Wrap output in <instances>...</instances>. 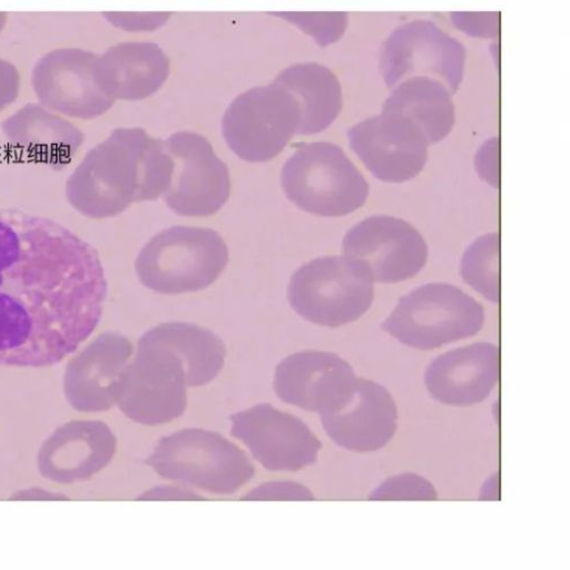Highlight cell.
I'll use <instances>...</instances> for the list:
<instances>
[{
  "instance_id": "20",
  "label": "cell",
  "mask_w": 570,
  "mask_h": 570,
  "mask_svg": "<svg viewBox=\"0 0 570 570\" xmlns=\"http://www.w3.org/2000/svg\"><path fill=\"white\" fill-rule=\"evenodd\" d=\"M3 130L13 146L55 168L66 167L83 141L71 122L37 105L7 119Z\"/></svg>"
},
{
  "instance_id": "9",
  "label": "cell",
  "mask_w": 570,
  "mask_h": 570,
  "mask_svg": "<svg viewBox=\"0 0 570 570\" xmlns=\"http://www.w3.org/2000/svg\"><path fill=\"white\" fill-rule=\"evenodd\" d=\"M465 47L436 23L415 20L396 28L383 43L379 67L394 88L415 76L440 80L454 95L464 78Z\"/></svg>"
},
{
  "instance_id": "13",
  "label": "cell",
  "mask_w": 570,
  "mask_h": 570,
  "mask_svg": "<svg viewBox=\"0 0 570 570\" xmlns=\"http://www.w3.org/2000/svg\"><path fill=\"white\" fill-rule=\"evenodd\" d=\"M186 382L180 363L168 352L139 340L135 362L119 386V404L134 421L158 425L186 410Z\"/></svg>"
},
{
  "instance_id": "30",
  "label": "cell",
  "mask_w": 570,
  "mask_h": 570,
  "mask_svg": "<svg viewBox=\"0 0 570 570\" xmlns=\"http://www.w3.org/2000/svg\"><path fill=\"white\" fill-rule=\"evenodd\" d=\"M7 23H8V14L4 12H0V33L3 32Z\"/></svg>"
},
{
  "instance_id": "24",
  "label": "cell",
  "mask_w": 570,
  "mask_h": 570,
  "mask_svg": "<svg viewBox=\"0 0 570 570\" xmlns=\"http://www.w3.org/2000/svg\"><path fill=\"white\" fill-rule=\"evenodd\" d=\"M461 274L470 287L491 303L499 304L500 284V235L481 236L465 252Z\"/></svg>"
},
{
  "instance_id": "26",
  "label": "cell",
  "mask_w": 570,
  "mask_h": 570,
  "mask_svg": "<svg viewBox=\"0 0 570 570\" xmlns=\"http://www.w3.org/2000/svg\"><path fill=\"white\" fill-rule=\"evenodd\" d=\"M375 501H435L438 493L432 483L414 473L397 474L373 491Z\"/></svg>"
},
{
  "instance_id": "3",
  "label": "cell",
  "mask_w": 570,
  "mask_h": 570,
  "mask_svg": "<svg viewBox=\"0 0 570 570\" xmlns=\"http://www.w3.org/2000/svg\"><path fill=\"white\" fill-rule=\"evenodd\" d=\"M228 248L212 228L176 226L141 249L136 261L139 281L155 293L179 295L207 289L224 272Z\"/></svg>"
},
{
  "instance_id": "18",
  "label": "cell",
  "mask_w": 570,
  "mask_h": 570,
  "mask_svg": "<svg viewBox=\"0 0 570 570\" xmlns=\"http://www.w3.org/2000/svg\"><path fill=\"white\" fill-rule=\"evenodd\" d=\"M353 367L336 354L307 351L283 360L274 389L285 403L321 414L351 387Z\"/></svg>"
},
{
  "instance_id": "4",
  "label": "cell",
  "mask_w": 570,
  "mask_h": 570,
  "mask_svg": "<svg viewBox=\"0 0 570 570\" xmlns=\"http://www.w3.org/2000/svg\"><path fill=\"white\" fill-rule=\"evenodd\" d=\"M281 183L287 198L321 217H344L363 207L370 187L357 167L337 146L303 142L285 163Z\"/></svg>"
},
{
  "instance_id": "23",
  "label": "cell",
  "mask_w": 570,
  "mask_h": 570,
  "mask_svg": "<svg viewBox=\"0 0 570 570\" xmlns=\"http://www.w3.org/2000/svg\"><path fill=\"white\" fill-rule=\"evenodd\" d=\"M294 94L301 109L298 135L317 134L328 128L344 107L337 76L318 63L296 65L275 79Z\"/></svg>"
},
{
  "instance_id": "10",
  "label": "cell",
  "mask_w": 570,
  "mask_h": 570,
  "mask_svg": "<svg viewBox=\"0 0 570 570\" xmlns=\"http://www.w3.org/2000/svg\"><path fill=\"white\" fill-rule=\"evenodd\" d=\"M165 148L173 160L167 206L180 216L207 217L218 213L230 191L229 173L209 140L191 131L171 135Z\"/></svg>"
},
{
  "instance_id": "7",
  "label": "cell",
  "mask_w": 570,
  "mask_h": 570,
  "mask_svg": "<svg viewBox=\"0 0 570 570\" xmlns=\"http://www.w3.org/2000/svg\"><path fill=\"white\" fill-rule=\"evenodd\" d=\"M288 298L294 311L312 323L340 327L361 318L374 299L373 282L354 262L322 257L292 277Z\"/></svg>"
},
{
  "instance_id": "12",
  "label": "cell",
  "mask_w": 570,
  "mask_h": 570,
  "mask_svg": "<svg viewBox=\"0 0 570 570\" xmlns=\"http://www.w3.org/2000/svg\"><path fill=\"white\" fill-rule=\"evenodd\" d=\"M343 254L373 283L386 284L414 277L430 256L417 229L392 216H373L356 224L345 235Z\"/></svg>"
},
{
  "instance_id": "2",
  "label": "cell",
  "mask_w": 570,
  "mask_h": 570,
  "mask_svg": "<svg viewBox=\"0 0 570 570\" xmlns=\"http://www.w3.org/2000/svg\"><path fill=\"white\" fill-rule=\"evenodd\" d=\"M171 174L173 160L163 140L141 128H120L77 168L69 179L68 198L88 217H115L134 203L165 195Z\"/></svg>"
},
{
  "instance_id": "29",
  "label": "cell",
  "mask_w": 570,
  "mask_h": 570,
  "mask_svg": "<svg viewBox=\"0 0 570 570\" xmlns=\"http://www.w3.org/2000/svg\"><path fill=\"white\" fill-rule=\"evenodd\" d=\"M21 76L17 67L0 59V112L13 105L19 97Z\"/></svg>"
},
{
  "instance_id": "1",
  "label": "cell",
  "mask_w": 570,
  "mask_h": 570,
  "mask_svg": "<svg viewBox=\"0 0 570 570\" xmlns=\"http://www.w3.org/2000/svg\"><path fill=\"white\" fill-rule=\"evenodd\" d=\"M108 283L99 253L51 219L0 212V367L41 368L99 326Z\"/></svg>"
},
{
  "instance_id": "6",
  "label": "cell",
  "mask_w": 570,
  "mask_h": 570,
  "mask_svg": "<svg viewBox=\"0 0 570 570\" xmlns=\"http://www.w3.org/2000/svg\"><path fill=\"white\" fill-rule=\"evenodd\" d=\"M484 307L454 285L430 283L404 296L383 328L400 343L420 351L476 336Z\"/></svg>"
},
{
  "instance_id": "21",
  "label": "cell",
  "mask_w": 570,
  "mask_h": 570,
  "mask_svg": "<svg viewBox=\"0 0 570 570\" xmlns=\"http://www.w3.org/2000/svg\"><path fill=\"white\" fill-rule=\"evenodd\" d=\"M171 354L181 365L186 386L210 384L222 371L226 350L210 330L191 323H165L140 338Z\"/></svg>"
},
{
  "instance_id": "25",
  "label": "cell",
  "mask_w": 570,
  "mask_h": 570,
  "mask_svg": "<svg viewBox=\"0 0 570 570\" xmlns=\"http://www.w3.org/2000/svg\"><path fill=\"white\" fill-rule=\"evenodd\" d=\"M275 16L296 24L322 47L340 41L348 27V14L345 12L275 13Z\"/></svg>"
},
{
  "instance_id": "16",
  "label": "cell",
  "mask_w": 570,
  "mask_h": 570,
  "mask_svg": "<svg viewBox=\"0 0 570 570\" xmlns=\"http://www.w3.org/2000/svg\"><path fill=\"white\" fill-rule=\"evenodd\" d=\"M320 415L326 435L353 452L383 449L397 430L394 399L385 387L364 377L356 376L337 402Z\"/></svg>"
},
{
  "instance_id": "27",
  "label": "cell",
  "mask_w": 570,
  "mask_h": 570,
  "mask_svg": "<svg viewBox=\"0 0 570 570\" xmlns=\"http://www.w3.org/2000/svg\"><path fill=\"white\" fill-rule=\"evenodd\" d=\"M450 16L453 24L470 37L494 39L500 36L499 12H455Z\"/></svg>"
},
{
  "instance_id": "5",
  "label": "cell",
  "mask_w": 570,
  "mask_h": 570,
  "mask_svg": "<svg viewBox=\"0 0 570 570\" xmlns=\"http://www.w3.org/2000/svg\"><path fill=\"white\" fill-rule=\"evenodd\" d=\"M147 464L165 480L216 495L234 494L255 476V466L243 450L205 430H184L164 438Z\"/></svg>"
},
{
  "instance_id": "15",
  "label": "cell",
  "mask_w": 570,
  "mask_h": 570,
  "mask_svg": "<svg viewBox=\"0 0 570 570\" xmlns=\"http://www.w3.org/2000/svg\"><path fill=\"white\" fill-rule=\"evenodd\" d=\"M351 149L379 180L409 181L421 174L430 141L409 119L382 112L348 131Z\"/></svg>"
},
{
  "instance_id": "28",
  "label": "cell",
  "mask_w": 570,
  "mask_h": 570,
  "mask_svg": "<svg viewBox=\"0 0 570 570\" xmlns=\"http://www.w3.org/2000/svg\"><path fill=\"white\" fill-rule=\"evenodd\" d=\"M107 20L126 31H148L155 30L167 22L170 14L168 13H104Z\"/></svg>"
},
{
  "instance_id": "8",
  "label": "cell",
  "mask_w": 570,
  "mask_h": 570,
  "mask_svg": "<svg viewBox=\"0 0 570 570\" xmlns=\"http://www.w3.org/2000/svg\"><path fill=\"white\" fill-rule=\"evenodd\" d=\"M294 94L276 80L236 98L223 118L229 149L248 163H267L288 146L301 126Z\"/></svg>"
},
{
  "instance_id": "22",
  "label": "cell",
  "mask_w": 570,
  "mask_h": 570,
  "mask_svg": "<svg viewBox=\"0 0 570 570\" xmlns=\"http://www.w3.org/2000/svg\"><path fill=\"white\" fill-rule=\"evenodd\" d=\"M383 112L412 121L431 146L445 139L455 124L453 94L440 80L425 76L410 77L392 88Z\"/></svg>"
},
{
  "instance_id": "11",
  "label": "cell",
  "mask_w": 570,
  "mask_h": 570,
  "mask_svg": "<svg viewBox=\"0 0 570 570\" xmlns=\"http://www.w3.org/2000/svg\"><path fill=\"white\" fill-rule=\"evenodd\" d=\"M99 59L81 49H60L39 59L31 82L41 106L77 119L109 111L116 101L101 85Z\"/></svg>"
},
{
  "instance_id": "17",
  "label": "cell",
  "mask_w": 570,
  "mask_h": 570,
  "mask_svg": "<svg viewBox=\"0 0 570 570\" xmlns=\"http://www.w3.org/2000/svg\"><path fill=\"white\" fill-rule=\"evenodd\" d=\"M500 348L478 343L448 352L426 368L428 392L440 403L469 406L484 402L500 380Z\"/></svg>"
},
{
  "instance_id": "19",
  "label": "cell",
  "mask_w": 570,
  "mask_h": 570,
  "mask_svg": "<svg viewBox=\"0 0 570 570\" xmlns=\"http://www.w3.org/2000/svg\"><path fill=\"white\" fill-rule=\"evenodd\" d=\"M169 72L167 56L153 42H121L99 59L101 85L115 101L150 98L166 82Z\"/></svg>"
},
{
  "instance_id": "14",
  "label": "cell",
  "mask_w": 570,
  "mask_h": 570,
  "mask_svg": "<svg viewBox=\"0 0 570 570\" xmlns=\"http://www.w3.org/2000/svg\"><path fill=\"white\" fill-rule=\"evenodd\" d=\"M230 434L271 471H298L317 461L321 442L299 417L269 404L230 416Z\"/></svg>"
}]
</instances>
